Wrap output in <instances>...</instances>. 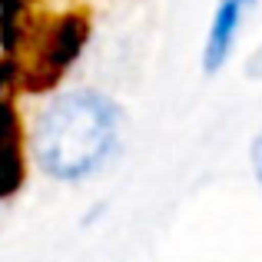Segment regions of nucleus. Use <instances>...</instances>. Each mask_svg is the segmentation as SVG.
I'll use <instances>...</instances> for the list:
<instances>
[{
    "label": "nucleus",
    "instance_id": "f03ea898",
    "mask_svg": "<svg viewBox=\"0 0 262 262\" xmlns=\"http://www.w3.org/2000/svg\"><path fill=\"white\" fill-rule=\"evenodd\" d=\"M259 0H216V13L209 20V33H206V47H203V70L206 73H219L229 63V53L239 40L249 10Z\"/></svg>",
    "mask_w": 262,
    "mask_h": 262
},
{
    "label": "nucleus",
    "instance_id": "f257e3e1",
    "mask_svg": "<svg viewBox=\"0 0 262 262\" xmlns=\"http://www.w3.org/2000/svg\"><path fill=\"white\" fill-rule=\"evenodd\" d=\"M123 113L96 90H70L47 103L33 123V156L47 176L80 183L93 176L120 143Z\"/></svg>",
    "mask_w": 262,
    "mask_h": 262
},
{
    "label": "nucleus",
    "instance_id": "7ed1b4c3",
    "mask_svg": "<svg viewBox=\"0 0 262 262\" xmlns=\"http://www.w3.org/2000/svg\"><path fill=\"white\" fill-rule=\"evenodd\" d=\"M252 169H256V179L262 183V133L252 140Z\"/></svg>",
    "mask_w": 262,
    "mask_h": 262
}]
</instances>
